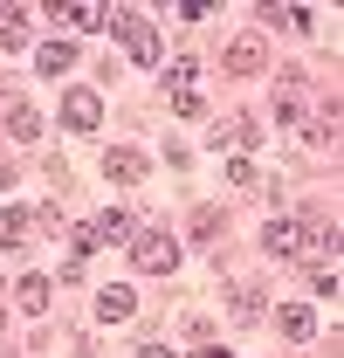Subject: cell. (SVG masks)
I'll return each mask as SVG.
<instances>
[{"label": "cell", "mask_w": 344, "mask_h": 358, "mask_svg": "<svg viewBox=\"0 0 344 358\" xmlns=\"http://www.w3.org/2000/svg\"><path fill=\"white\" fill-rule=\"evenodd\" d=\"M131 262L145 268V275H166V268L179 262V248H172L166 227H138V234H131Z\"/></svg>", "instance_id": "6da1fadb"}, {"label": "cell", "mask_w": 344, "mask_h": 358, "mask_svg": "<svg viewBox=\"0 0 344 358\" xmlns=\"http://www.w3.org/2000/svg\"><path fill=\"white\" fill-rule=\"evenodd\" d=\"M220 69H227V76H261V69H268V42H261L255 28L234 35V42L220 48Z\"/></svg>", "instance_id": "7a4b0ae2"}, {"label": "cell", "mask_w": 344, "mask_h": 358, "mask_svg": "<svg viewBox=\"0 0 344 358\" xmlns=\"http://www.w3.org/2000/svg\"><path fill=\"white\" fill-rule=\"evenodd\" d=\"M117 35H124V48H131V62H138V69H159V28H152V21L117 14Z\"/></svg>", "instance_id": "3957f363"}, {"label": "cell", "mask_w": 344, "mask_h": 358, "mask_svg": "<svg viewBox=\"0 0 344 358\" xmlns=\"http://www.w3.org/2000/svg\"><path fill=\"white\" fill-rule=\"evenodd\" d=\"M62 124H69V131H96V124H103V96L76 83L69 96H62Z\"/></svg>", "instance_id": "277c9868"}, {"label": "cell", "mask_w": 344, "mask_h": 358, "mask_svg": "<svg viewBox=\"0 0 344 358\" xmlns=\"http://www.w3.org/2000/svg\"><path fill=\"white\" fill-rule=\"evenodd\" d=\"M303 248H310V241H303L296 221H268L261 227V255H268V262H296Z\"/></svg>", "instance_id": "5b68a950"}, {"label": "cell", "mask_w": 344, "mask_h": 358, "mask_svg": "<svg viewBox=\"0 0 344 358\" xmlns=\"http://www.w3.org/2000/svg\"><path fill=\"white\" fill-rule=\"evenodd\" d=\"M145 173H152L145 152H131V145H110V152H103V179H110V186H138Z\"/></svg>", "instance_id": "8992f818"}, {"label": "cell", "mask_w": 344, "mask_h": 358, "mask_svg": "<svg viewBox=\"0 0 344 358\" xmlns=\"http://www.w3.org/2000/svg\"><path fill=\"white\" fill-rule=\"evenodd\" d=\"M275 324H282V338H317V310H310V303H282V310H275Z\"/></svg>", "instance_id": "52a82bcc"}, {"label": "cell", "mask_w": 344, "mask_h": 358, "mask_svg": "<svg viewBox=\"0 0 344 358\" xmlns=\"http://www.w3.org/2000/svg\"><path fill=\"white\" fill-rule=\"evenodd\" d=\"M48 296H55L48 275H21V282H14V303H21V310H48Z\"/></svg>", "instance_id": "ba28073f"}, {"label": "cell", "mask_w": 344, "mask_h": 358, "mask_svg": "<svg viewBox=\"0 0 344 358\" xmlns=\"http://www.w3.org/2000/svg\"><path fill=\"white\" fill-rule=\"evenodd\" d=\"M28 227H35L28 207H0V248H21V241H28Z\"/></svg>", "instance_id": "9c48e42d"}, {"label": "cell", "mask_w": 344, "mask_h": 358, "mask_svg": "<svg viewBox=\"0 0 344 358\" xmlns=\"http://www.w3.org/2000/svg\"><path fill=\"white\" fill-rule=\"evenodd\" d=\"M69 62H76V42H42L35 48V69H42V76H62Z\"/></svg>", "instance_id": "30bf717a"}, {"label": "cell", "mask_w": 344, "mask_h": 358, "mask_svg": "<svg viewBox=\"0 0 344 358\" xmlns=\"http://www.w3.org/2000/svg\"><path fill=\"white\" fill-rule=\"evenodd\" d=\"M220 145H227L234 159H241L248 145H261V138H255V117H227V124H220Z\"/></svg>", "instance_id": "8fae6325"}, {"label": "cell", "mask_w": 344, "mask_h": 358, "mask_svg": "<svg viewBox=\"0 0 344 358\" xmlns=\"http://www.w3.org/2000/svg\"><path fill=\"white\" fill-rule=\"evenodd\" d=\"M131 310H138V296H131V289H103V296H96V317H103V324H124Z\"/></svg>", "instance_id": "7c38bea8"}, {"label": "cell", "mask_w": 344, "mask_h": 358, "mask_svg": "<svg viewBox=\"0 0 344 358\" xmlns=\"http://www.w3.org/2000/svg\"><path fill=\"white\" fill-rule=\"evenodd\" d=\"M28 42V7H0V48Z\"/></svg>", "instance_id": "4fadbf2b"}, {"label": "cell", "mask_w": 344, "mask_h": 358, "mask_svg": "<svg viewBox=\"0 0 344 358\" xmlns=\"http://www.w3.org/2000/svg\"><path fill=\"white\" fill-rule=\"evenodd\" d=\"M227 303H234V324H261V303H268V296H261V289H248V282H241V289H234Z\"/></svg>", "instance_id": "5bb4252c"}, {"label": "cell", "mask_w": 344, "mask_h": 358, "mask_svg": "<svg viewBox=\"0 0 344 358\" xmlns=\"http://www.w3.org/2000/svg\"><path fill=\"white\" fill-rule=\"evenodd\" d=\"M227 234V214L220 207H193V241H220Z\"/></svg>", "instance_id": "9a60e30c"}, {"label": "cell", "mask_w": 344, "mask_h": 358, "mask_svg": "<svg viewBox=\"0 0 344 358\" xmlns=\"http://www.w3.org/2000/svg\"><path fill=\"white\" fill-rule=\"evenodd\" d=\"M55 21H62V28H103V7H89V0H69Z\"/></svg>", "instance_id": "2e32d148"}, {"label": "cell", "mask_w": 344, "mask_h": 358, "mask_svg": "<svg viewBox=\"0 0 344 358\" xmlns=\"http://www.w3.org/2000/svg\"><path fill=\"white\" fill-rule=\"evenodd\" d=\"M7 131H14V138H42V110H28V103H7Z\"/></svg>", "instance_id": "e0dca14e"}, {"label": "cell", "mask_w": 344, "mask_h": 358, "mask_svg": "<svg viewBox=\"0 0 344 358\" xmlns=\"http://www.w3.org/2000/svg\"><path fill=\"white\" fill-rule=\"evenodd\" d=\"M261 21H268V28H310V7H261Z\"/></svg>", "instance_id": "ac0fdd59"}, {"label": "cell", "mask_w": 344, "mask_h": 358, "mask_svg": "<svg viewBox=\"0 0 344 358\" xmlns=\"http://www.w3.org/2000/svg\"><path fill=\"white\" fill-rule=\"evenodd\" d=\"M193 76H200V62H193V55H172V62H166V83H172V96H179V90H193Z\"/></svg>", "instance_id": "d6986e66"}, {"label": "cell", "mask_w": 344, "mask_h": 358, "mask_svg": "<svg viewBox=\"0 0 344 358\" xmlns=\"http://www.w3.org/2000/svg\"><path fill=\"white\" fill-rule=\"evenodd\" d=\"M124 207H103V214H96V234H103V241H117V234H124Z\"/></svg>", "instance_id": "ffe728a7"}, {"label": "cell", "mask_w": 344, "mask_h": 358, "mask_svg": "<svg viewBox=\"0 0 344 358\" xmlns=\"http://www.w3.org/2000/svg\"><path fill=\"white\" fill-rule=\"evenodd\" d=\"M172 110H179V117H207V96H200V90H179Z\"/></svg>", "instance_id": "44dd1931"}, {"label": "cell", "mask_w": 344, "mask_h": 358, "mask_svg": "<svg viewBox=\"0 0 344 358\" xmlns=\"http://www.w3.org/2000/svg\"><path fill=\"white\" fill-rule=\"evenodd\" d=\"M310 289H317V296H338V268L317 262V268H310Z\"/></svg>", "instance_id": "7402d4cb"}, {"label": "cell", "mask_w": 344, "mask_h": 358, "mask_svg": "<svg viewBox=\"0 0 344 358\" xmlns=\"http://www.w3.org/2000/svg\"><path fill=\"white\" fill-rule=\"evenodd\" d=\"M227 179H234V186H261V173L248 166V159H227Z\"/></svg>", "instance_id": "603a6c76"}, {"label": "cell", "mask_w": 344, "mask_h": 358, "mask_svg": "<svg viewBox=\"0 0 344 358\" xmlns=\"http://www.w3.org/2000/svg\"><path fill=\"white\" fill-rule=\"evenodd\" d=\"M138 358H172V352H166V345H145V352H138Z\"/></svg>", "instance_id": "cb8c5ba5"}, {"label": "cell", "mask_w": 344, "mask_h": 358, "mask_svg": "<svg viewBox=\"0 0 344 358\" xmlns=\"http://www.w3.org/2000/svg\"><path fill=\"white\" fill-rule=\"evenodd\" d=\"M207 358H227V352H220V345H214V352H207Z\"/></svg>", "instance_id": "d4e9b609"}]
</instances>
